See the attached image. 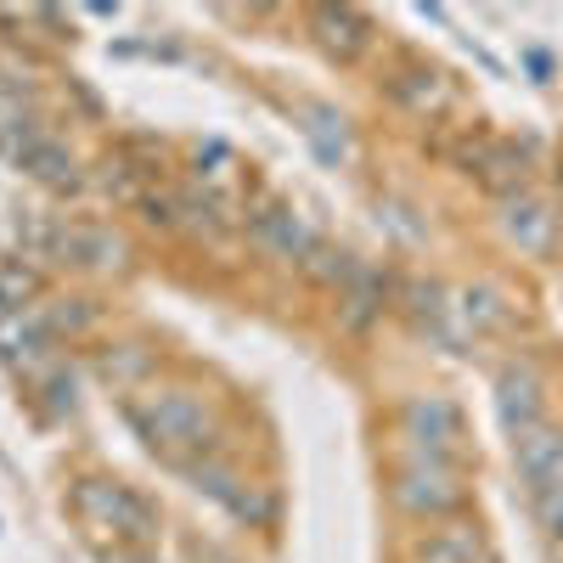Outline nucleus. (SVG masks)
I'll return each mask as SVG.
<instances>
[{
    "mask_svg": "<svg viewBox=\"0 0 563 563\" xmlns=\"http://www.w3.org/2000/svg\"><path fill=\"white\" fill-rule=\"evenodd\" d=\"M130 422H135V434L175 467H192L214 451V417L198 395H180V389L147 395V400L130 406Z\"/></svg>",
    "mask_w": 563,
    "mask_h": 563,
    "instance_id": "1",
    "label": "nucleus"
},
{
    "mask_svg": "<svg viewBox=\"0 0 563 563\" xmlns=\"http://www.w3.org/2000/svg\"><path fill=\"white\" fill-rule=\"evenodd\" d=\"M395 507L417 525H440V519H456L467 507V474L462 462H445V456H406L400 474H395Z\"/></svg>",
    "mask_w": 563,
    "mask_h": 563,
    "instance_id": "2",
    "label": "nucleus"
},
{
    "mask_svg": "<svg viewBox=\"0 0 563 563\" xmlns=\"http://www.w3.org/2000/svg\"><path fill=\"white\" fill-rule=\"evenodd\" d=\"M74 512H79L85 530L113 536L124 547H147L158 536V512L119 479H79L74 485Z\"/></svg>",
    "mask_w": 563,
    "mask_h": 563,
    "instance_id": "3",
    "label": "nucleus"
},
{
    "mask_svg": "<svg viewBox=\"0 0 563 563\" xmlns=\"http://www.w3.org/2000/svg\"><path fill=\"white\" fill-rule=\"evenodd\" d=\"M400 434L411 440V456L456 462V451H462V411L445 395H411L400 406Z\"/></svg>",
    "mask_w": 563,
    "mask_h": 563,
    "instance_id": "4",
    "label": "nucleus"
},
{
    "mask_svg": "<svg viewBox=\"0 0 563 563\" xmlns=\"http://www.w3.org/2000/svg\"><path fill=\"white\" fill-rule=\"evenodd\" d=\"M496 417H501V429L512 440L530 434L536 422H547V384H541L536 361L512 355V361L496 366Z\"/></svg>",
    "mask_w": 563,
    "mask_h": 563,
    "instance_id": "5",
    "label": "nucleus"
},
{
    "mask_svg": "<svg viewBox=\"0 0 563 563\" xmlns=\"http://www.w3.org/2000/svg\"><path fill=\"white\" fill-rule=\"evenodd\" d=\"M496 220H501V238L519 254H530V260H552L558 254V209L547 198H536L530 186H525V192H512V198H501Z\"/></svg>",
    "mask_w": 563,
    "mask_h": 563,
    "instance_id": "6",
    "label": "nucleus"
},
{
    "mask_svg": "<svg viewBox=\"0 0 563 563\" xmlns=\"http://www.w3.org/2000/svg\"><path fill=\"white\" fill-rule=\"evenodd\" d=\"M512 462H519V479H525L530 501L558 490L563 485V429L558 422H536L530 434L512 440Z\"/></svg>",
    "mask_w": 563,
    "mask_h": 563,
    "instance_id": "7",
    "label": "nucleus"
},
{
    "mask_svg": "<svg viewBox=\"0 0 563 563\" xmlns=\"http://www.w3.org/2000/svg\"><path fill=\"white\" fill-rule=\"evenodd\" d=\"M411 563H485V536L467 519H440L417 536Z\"/></svg>",
    "mask_w": 563,
    "mask_h": 563,
    "instance_id": "8",
    "label": "nucleus"
},
{
    "mask_svg": "<svg viewBox=\"0 0 563 563\" xmlns=\"http://www.w3.org/2000/svg\"><path fill=\"white\" fill-rule=\"evenodd\" d=\"M451 310H456V327H462V339L467 344H485L496 333H507L512 327V310L496 288H485V282H474V288H456L451 294Z\"/></svg>",
    "mask_w": 563,
    "mask_h": 563,
    "instance_id": "9",
    "label": "nucleus"
},
{
    "mask_svg": "<svg viewBox=\"0 0 563 563\" xmlns=\"http://www.w3.org/2000/svg\"><path fill=\"white\" fill-rule=\"evenodd\" d=\"M57 254L68 265H79V271H124V260H130L124 238L108 231V225H68V231H57Z\"/></svg>",
    "mask_w": 563,
    "mask_h": 563,
    "instance_id": "10",
    "label": "nucleus"
},
{
    "mask_svg": "<svg viewBox=\"0 0 563 563\" xmlns=\"http://www.w3.org/2000/svg\"><path fill=\"white\" fill-rule=\"evenodd\" d=\"M389 97H395L406 113H417V119H445L451 102H456V85H451L440 68H400V74L389 79Z\"/></svg>",
    "mask_w": 563,
    "mask_h": 563,
    "instance_id": "11",
    "label": "nucleus"
},
{
    "mask_svg": "<svg viewBox=\"0 0 563 563\" xmlns=\"http://www.w3.org/2000/svg\"><path fill=\"white\" fill-rule=\"evenodd\" d=\"M249 231H254V243H260V249H271L276 260H299V265H305V260H310V249L321 243L316 231H310L294 209H282V203L260 209V214L249 220Z\"/></svg>",
    "mask_w": 563,
    "mask_h": 563,
    "instance_id": "12",
    "label": "nucleus"
},
{
    "mask_svg": "<svg viewBox=\"0 0 563 563\" xmlns=\"http://www.w3.org/2000/svg\"><path fill=\"white\" fill-rule=\"evenodd\" d=\"M186 474H192V485H198L203 496H214L220 507H231L238 519H254V525H265V519H271V501H265V496H254V490H249L238 474H231V467H220L214 456L192 462Z\"/></svg>",
    "mask_w": 563,
    "mask_h": 563,
    "instance_id": "13",
    "label": "nucleus"
},
{
    "mask_svg": "<svg viewBox=\"0 0 563 563\" xmlns=\"http://www.w3.org/2000/svg\"><path fill=\"white\" fill-rule=\"evenodd\" d=\"M45 344H52V321H45V310H18L0 321V355H7L12 366L23 372H40L45 366Z\"/></svg>",
    "mask_w": 563,
    "mask_h": 563,
    "instance_id": "14",
    "label": "nucleus"
},
{
    "mask_svg": "<svg viewBox=\"0 0 563 563\" xmlns=\"http://www.w3.org/2000/svg\"><path fill=\"white\" fill-rule=\"evenodd\" d=\"M310 29H316V40H321V52L339 57V63H355L366 45H372V23H366L355 7H321V12L310 18Z\"/></svg>",
    "mask_w": 563,
    "mask_h": 563,
    "instance_id": "15",
    "label": "nucleus"
},
{
    "mask_svg": "<svg viewBox=\"0 0 563 563\" xmlns=\"http://www.w3.org/2000/svg\"><path fill=\"white\" fill-rule=\"evenodd\" d=\"M18 164H23L40 186H52V192H79V164H74V153L63 147V141H52V135H40Z\"/></svg>",
    "mask_w": 563,
    "mask_h": 563,
    "instance_id": "16",
    "label": "nucleus"
},
{
    "mask_svg": "<svg viewBox=\"0 0 563 563\" xmlns=\"http://www.w3.org/2000/svg\"><path fill=\"white\" fill-rule=\"evenodd\" d=\"M305 135H310V147L327 158V164H350L355 158V130L339 108H310L305 113Z\"/></svg>",
    "mask_w": 563,
    "mask_h": 563,
    "instance_id": "17",
    "label": "nucleus"
},
{
    "mask_svg": "<svg viewBox=\"0 0 563 563\" xmlns=\"http://www.w3.org/2000/svg\"><path fill=\"white\" fill-rule=\"evenodd\" d=\"M147 372H153V355L141 350V344H119V350H108V355H102V378H108V384H119V389L141 384Z\"/></svg>",
    "mask_w": 563,
    "mask_h": 563,
    "instance_id": "18",
    "label": "nucleus"
},
{
    "mask_svg": "<svg viewBox=\"0 0 563 563\" xmlns=\"http://www.w3.org/2000/svg\"><path fill=\"white\" fill-rule=\"evenodd\" d=\"M29 299H34V271L23 260H0V321L29 310Z\"/></svg>",
    "mask_w": 563,
    "mask_h": 563,
    "instance_id": "19",
    "label": "nucleus"
},
{
    "mask_svg": "<svg viewBox=\"0 0 563 563\" xmlns=\"http://www.w3.org/2000/svg\"><path fill=\"white\" fill-rule=\"evenodd\" d=\"M45 321H52V333H85V327L97 321V310H90L85 299H63L57 310H45Z\"/></svg>",
    "mask_w": 563,
    "mask_h": 563,
    "instance_id": "20",
    "label": "nucleus"
},
{
    "mask_svg": "<svg viewBox=\"0 0 563 563\" xmlns=\"http://www.w3.org/2000/svg\"><path fill=\"white\" fill-rule=\"evenodd\" d=\"M97 563H153L147 558V547H124V541H97Z\"/></svg>",
    "mask_w": 563,
    "mask_h": 563,
    "instance_id": "21",
    "label": "nucleus"
},
{
    "mask_svg": "<svg viewBox=\"0 0 563 563\" xmlns=\"http://www.w3.org/2000/svg\"><path fill=\"white\" fill-rule=\"evenodd\" d=\"M52 411H74V378H52Z\"/></svg>",
    "mask_w": 563,
    "mask_h": 563,
    "instance_id": "22",
    "label": "nucleus"
},
{
    "mask_svg": "<svg viewBox=\"0 0 563 563\" xmlns=\"http://www.w3.org/2000/svg\"><path fill=\"white\" fill-rule=\"evenodd\" d=\"M547 547H552V563H563V519L547 530Z\"/></svg>",
    "mask_w": 563,
    "mask_h": 563,
    "instance_id": "23",
    "label": "nucleus"
},
{
    "mask_svg": "<svg viewBox=\"0 0 563 563\" xmlns=\"http://www.w3.org/2000/svg\"><path fill=\"white\" fill-rule=\"evenodd\" d=\"M552 180H558V203H563V158H558V169H552Z\"/></svg>",
    "mask_w": 563,
    "mask_h": 563,
    "instance_id": "24",
    "label": "nucleus"
}]
</instances>
